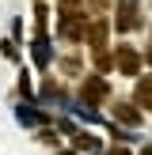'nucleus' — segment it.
<instances>
[{
	"label": "nucleus",
	"instance_id": "1",
	"mask_svg": "<svg viewBox=\"0 0 152 155\" xmlns=\"http://www.w3.org/2000/svg\"><path fill=\"white\" fill-rule=\"evenodd\" d=\"M114 64H118V72L137 76V68H141V57H137V49H133V45H126V42H122V45H118V53H114Z\"/></svg>",
	"mask_w": 152,
	"mask_h": 155
},
{
	"label": "nucleus",
	"instance_id": "2",
	"mask_svg": "<svg viewBox=\"0 0 152 155\" xmlns=\"http://www.w3.org/2000/svg\"><path fill=\"white\" fill-rule=\"evenodd\" d=\"M80 98H84V102H99V98H106V80H103V76H88V80L80 83Z\"/></svg>",
	"mask_w": 152,
	"mask_h": 155
},
{
	"label": "nucleus",
	"instance_id": "3",
	"mask_svg": "<svg viewBox=\"0 0 152 155\" xmlns=\"http://www.w3.org/2000/svg\"><path fill=\"white\" fill-rule=\"evenodd\" d=\"M114 23H118V30H137V27H141V12H137V4H122Z\"/></svg>",
	"mask_w": 152,
	"mask_h": 155
},
{
	"label": "nucleus",
	"instance_id": "4",
	"mask_svg": "<svg viewBox=\"0 0 152 155\" xmlns=\"http://www.w3.org/2000/svg\"><path fill=\"white\" fill-rule=\"evenodd\" d=\"M110 110H114V117H122L126 125H141V110H137V106H129V102H110Z\"/></svg>",
	"mask_w": 152,
	"mask_h": 155
},
{
	"label": "nucleus",
	"instance_id": "5",
	"mask_svg": "<svg viewBox=\"0 0 152 155\" xmlns=\"http://www.w3.org/2000/svg\"><path fill=\"white\" fill-rule=\"evenodd\" d=\"M72 144H76V148H84V151H95V148H99V140H95V136H88V133H72Z\"/></svg>",
	"mask_w": 152,
	"mask_h": 155
},
{
	"label": "nucleus",
	"instance_id": "6",
	"mask_svg": "<svg viewBox=\"0 0 152 155\" xmlns=\"http://www.w3.org/2000/svg\"><path fill=\"white\" fill-rule=\"evenodd\" d=\"M137 102H141V106H148V110H152V76H148L144 83H141V87H137Z\"/></svg>",
	"mask_w": 152,
	"mask_h": 155
},
{
	"label": "nucleus",
	"instance_id": "7",
	"mask_svg": "<svg viewBox=\"0 0 152 155\" xmlns=\"http://www.w3.org/2000/svg\"><path fill=\"white\" fill-rule=\"evenodd\" d=\"M61 72H65V76H76V72H80V57H65V61H61Z\"/></svg>",
	"mask_w": 152,
	"mask_h": 155
},
{
	"label": "nucleus",
	"instance_id": "8",
	"mask_svg": "<svg viewBox=\"0 0 152 155\" xmlns=\"http://www.w3.org/2000/svg\"><path fill=\"white\" fill-rule=\"evenodd\" d=\"M106 4H110V0H88V12L99 15V12H106Z\"/></svg>",
	"mask_w": 152,
	"mask_h": 155
},
{
	"label": "nucleus",
	"instance_id": "9",
	"mask_svg": "<svg viewBox=\"0 0 152 155\" xmlns=\"http://www.w3.org/2000/svg\"><path fill=\"white\" fill-rule=\"evenodd\" d=\"M106 155H129L126 148H110V151H106Z\"/></svg>",
	"mask_w": 152,
	"mask_h": 155
},
{
	"label": "nucleus",
	"instance_id": "10",
	"mask_svg": "<svg viewBox=\"0 0 152 155\" xmlns=\"http://www.w3.org/2000/svg\"><path fill=\"white\" fill-rule=\"evenodd\" d=\"M141 155H152V148H144V151H141Z\"/></svg>",
	"mask_w": 152,
	"mask_h": 155
},
{
	"label": "nucleus",
	"instance_id": "11",
	"mask_svg": "<svg viewBox=\"0 0 152 155\" xmlns=\"http://www.w3.org/2000/svg\"><path fill=\"white\" fill-rule=\"evenodd\" d=\"M148 64H152V49H148Z\"/></svg>",
	"mask_w": 152,
	"mask_h": 155
}]
</instances>
